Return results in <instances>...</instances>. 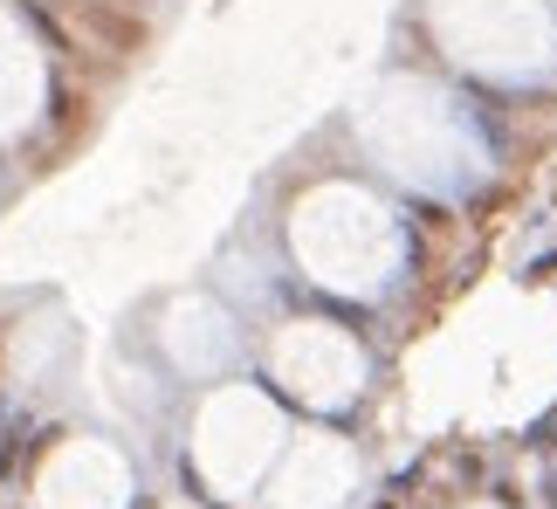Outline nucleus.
Here are the masks:
<instances>
[{
	"mask_svg": "<svg viewBox=\"0 0 557 509\" xmlns=\"http://www.w3.org/2000/svg\"><path fill=\"white\" fill-rule=\"evenodd\" d=\"M124 496H132V475L103 440H70L35 475V509H124Z\"/></svg>",
	"mask_w": 557,
	"mask_h": 509,
	"instance_id": "nucleus-6",
	"label": "nucleus"
},
{
	"mask_svg": "<svg viewBox=\"0 0 557 509\" xmlns=\"http://www.w3.org/2000/svg\"><path fill=\"white\" fill-rule=\"evenodd\" d=\"M358 482V455L337 434H304L269 482V509H337Z\"/></svg>",
	"mask_w": 557,
	"mask_h": 509,
	"instance_id": "nucleus-7",
	"label": "nucleus"
},
{
	"mask_svg": "<svg viewBox=\"0 0 557 509\" xmlns=\"http://www.w3.org/2000/svg\"><path fill=\"white\" fill-rule=\"evenodd\" d=\"M434 28L447 55L482 76H530L557 49L544 0H434Z\"/></svg>",
	"mask_w": 557,
	"mask_h": 509,
	"instance_id": "nucleus-4",
	"label": "nucleus"
},
{
	"mask_svg": "<svg viewBox=\"0 0 557 509\" xmlns=\"http://www.w3.org/2000/svg\"><path fill=\"white\" fill-rule=\"evenodd\" d=\"M289 254L337 296H379L399 269V221L358 186H310L289 214Z\"/></svg>",
	"mask_w": 557,
	"mask_h": 509,
	"instance_id": "nucleus-2",
	"label": "nucleus"
},
{
	"mask_svg": "<svg viewBox=\"0 0 557 509\" xmlns=\"http://www.w3.org/2000/svg\"><path fill=\"white\" fill-rule=\"evenodd\" d=\"M35 111H41V55H35V41L0 14V138L28 132Z\"/></svg>",
	"mask_w": 557,
	"mask_h": 509,
	"instance_id": "nucleus-9",
	"label": "nucleus"
},
{
	"mask_svg": "<svg viewBox=\"0 0 557 509\" xmlns=\"http://www.w3.org/2000/svg\"><path fill=\"white\" fill-rule=\"evenodd\" d=\"M165 351H173V365L193 372V378L227 372L234 365V324L207 296H180V303L165 310Z\"/></svg>",
	"mask_w": 557,
	"mask_h": 509,
	"instance_id": "nucleus-8",
	"label": "nucleus"
},
{
	"mask_svg": "<svg viewBox=\"0 0 557 509\" xmlns=\"http://www.w3.org/2000/svg\"><path fill=\"white\" fill-rule=\"evenodd\" d=\"M283 413L269 393L255 386H221L193 420V469L207 475V489L221 496H248L269 475V461L283 455Z\"/></svg>",
	"mask_w": 557,
	"mask_h": 509,
	"instance_id": "nucleus-3",
	"label": "nucleus"
},
{
	"mask_svg": "<svg viewBox=\"0 0 557 509\" xmlns=\"http://www.w3.org/2000/svg\"><path fill=\"white\" fill-rule=\"evenodd\" d=\"M358 138L393 179L426 186V194H455L461 179H475V159H482L455 97H441L434 83H406V76L372 90V103L358 111Z\"/></svg>",
	"mask_w": 557,
	"mask_h": 509,
	"instance_id": "nucleus-1",
	"label": "nucleus"
},
{
	"mask_svg": "<svg viewBox=\"0 0 557 509\" xmlns=\"http://www.w3.org/2000/svg\"><path fill=\"white\" fill-rule=\"evenodd\" d=\"M269 372L283 378V393H296L304 407H351L366 386V351L351 345V331L324 324V316H296L283 337L269 345Z\"/></svg>",
	"mask_w": 557,
	"mask_h": 509,
	"instance_id": "nucleus-5",
	"label": "nucleus"
}]
</instances>
